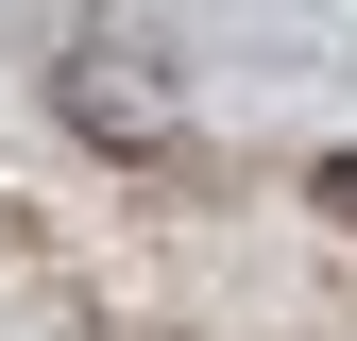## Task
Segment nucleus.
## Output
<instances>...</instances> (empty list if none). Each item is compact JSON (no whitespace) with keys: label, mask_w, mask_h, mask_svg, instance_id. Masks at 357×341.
I'll list each match as a JSON object with an SVG mask.
<instances>
[{"label":"nucleus","mask_w":357,"mask_h":341,"mask_svg":"<svg viewBox=\"0 0 357 341\" xmlns=\"http://www.w3.org/2000/svg\"><path fill=\"white\" fill-rule=\"evenodd\" d=\"M306 205H324V222H357V154H324V170H306Z\"/></svg>","instance_id":"nucleus-1"}]
</instances>
